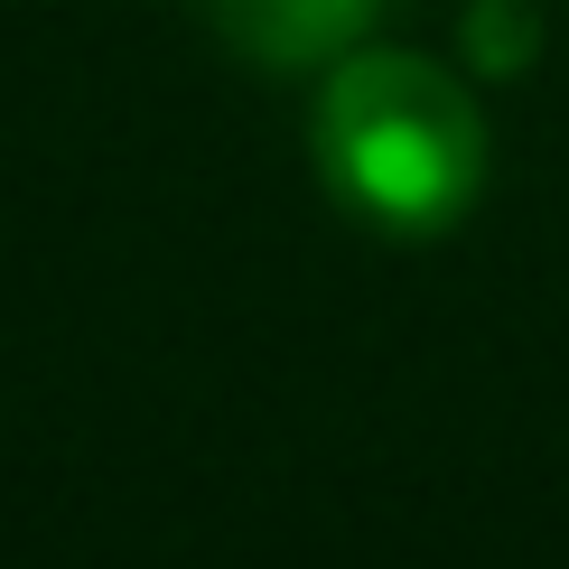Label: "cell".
Masks as SVG:
<instances>
[{
	"instance_id": "2",
	"label": "cell",
	"mask_w": 569,
	"mask_h": 569,
	"mask_svg": "<svg viewBox=\"0 0 569 569\" xmlns=\"http://www.w3.org/2000/svg\"><path fill=\"white\" fill-rule=\"evenodd\" d=\"M206 19L252 66H327L383 19V0H206Z\"/></svg>"
},
{
	"instance_id": "1",
	"label": "cell",
	"mask_w": 569,
	"mask_h": 569,
	"mask_svg": "<svg viewBox=\"0 0 569 569\" xmlns=\"http://www.w3.org/2000/svg\"><path fill=\"white\" fill-rule=\"evenodd\" d=\"M308 150H318V178L383 233H439L486 187L477 93L401 47H346L318 93Z\"/></svg>"
}]
</instances>
